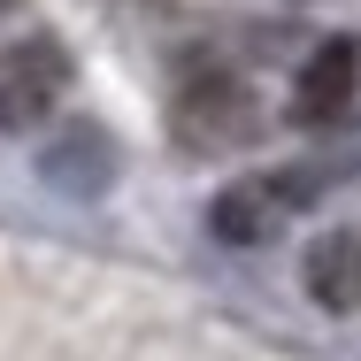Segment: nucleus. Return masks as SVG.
Here are the masks:
<instances>
[{
	"mask_svg": "<svg viewBox=\"0 0 361 361\" xmlns=\"http://www.w3.org/2000/svg\"><path fill=\"white\" fill-rule=\"evenodd\" d=\"M300 200H315V192H300V177H254V185L216 192L208 223H216V238H231V246H262V238L285 231V216L300 208Z\"/></svg>",
	"mask_w": 361,
	"mask_h": 361,
	"instance_id": "nucleus-3",
	"label": "nucleus"
},
{
	"mask_svg": "<svg viewBox=\"0 0 361 361\" xmlns=\"http://www.w3.org/2000/svg\"><path fill=\"white\" fill-rule=\"evenodd\" d=\"M254 139H262V100H254L246 77L200 70L177 92V146L185 154H238Z\"/></svg>",
	"mask_w": 361,
	"mask_h": 361,
	"instance_id": "nucleus-1",
	"label": "nucleus"
},
{
	"mask_svg": "<svg viewBox=\"0 0 361 361\" xmlns=\"http://www.w3.org/2000/svg\"><path fill=\"white\" fill-rule=\"evenodd\" d=\"M307 300L331 315H361V231H331L307 246Z\"/></svg>",
	"mask_w": 361,
	"mask_h": 361,
	"instance_id": "nucleus-5",
	"label": "nucleus"
},
{
	"mask_svg": "<svg viewBox=\"0 0 361 361\" xmlns=\"http://www.w3.org/2000/svg\"><path fill=\"white\" fill-rule=\"evenodd\" d=\"M0 8H8V0H0Z\"/></svg>",
	"mask_w": 361,
	"mask_h": 361,
	"instance_id": "nucleus-6",
	"label": "nucleus"
},
{
	"mask_svg": "<svg viewBox=\"0 0 361 361\" xmlns=\"http://www.w3.org/2000/svg\"><path fill=\"white\" fill-rule=\"evenodd\" d=\"M62 85H70L62 39H16V47L0 54V131H39V123L54 116Z\"/></svg>",
	"mask_w": 361,
	"mask_h": 361,
	"instance_id": "nucleus-2",
	"label": "nucleus"
},
{
	"mask_svg": "<svg viewBox=\"0 0 361 361\" xmlns=\"http://www.w3.org/2000/svg\"><path fill=\"white\" fill-rule=\"evenodd\" d=\"M361 92V47L354 39H323L315 54H307V70L292 85V116L307 123V131H323V123H338L346 108H354Z\"/></svg>",
	"mask_w": 361,
	"mask_h": 361,
	"instance_id": "nucleus-4",
	"label": "nucleus"
}]
</instances>
